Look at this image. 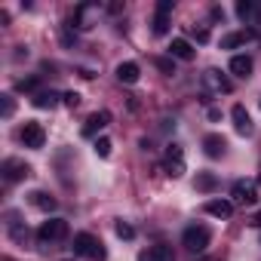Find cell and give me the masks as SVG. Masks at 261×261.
<instances>
[{
    "label": "cell",
    "mask_w": 261,
    "mask_h": 261,
    "mask_svg": "<svg viewBox=\"0 0 261 261\" xmlns=\"http://www.w3.org/2000/svg\"><path fill=\"white\" fill-rule=\"evenodd\" d=\"M139 261H175V258H172V249L169 246L154 243V246H148V249L139 252Z\"/></svg>",
    "instance_id": "4fadbf2b"
},
{
    "label": "cell",
    "mask_w": 261,
    "mask_h": 261,
    "mask_svg": "<svg viewBox=\"0 0 261 261\" xmlns=\"http://www.w3.org/2000/svg\"><path fill=\"white\" fill-rule=\"evenodd\" d=\"M215 185H218V178H215L212 172H200V175H197V181H194V188H197V191H215Z\"/></svg>",
    "instance_id": "7402d4cb"
},
{
    "label": "cell",
    "mask_w": 261,
    "mask_h": 261,
    "mask_svg": "<svg viewBox=\"0 0 261 261\" xmlns=\"http://www.w3.org/2000/svg\"><path fill=\"white\" fill-rule=\"evenodd\" d=\"M230 120H233V129H237V136H252L255 133V126H252V117H249V111L243 108V105H233V111H230Z\"/></svg>",
    "instance_id": "8fae6325"
},
{
    "label": "cell",
    "mask_w": 261,
    "mask_h": 261,
    "mask_svg": "<svg viewBox=\"0 0 261 261\" xmlns=\"http://www.w3.org/2000/svg\"><path fill=\"white\" fill-rule=\"evenodd\" d=\"M191 34L197 37V43H206V40H209V28H197V25H194V28H191Z\"/></svg>",
    "instance_id": "f1b7e54d"
},
{
    "label": "cell",
    "mask_w": 261,
    "mask_h": 261,
    "mask_svg": "<svg viewBox=\"0 0 261 261\" xmlns=\"http://www.w3.org/2000/svg\"><path fill=\"white\" fill-rule=\"evenodd\" d=\"M65 237H68V221H65V218H49V221H43V224L37 227V240H40L43 246L62 243Z\"/></svg>",
    "instance_id": "3957f363"
},
{
    "label": "cell",
    "mask_w": 261,
    "mask_h": 261,
    "mask_svg": "<svg viewBox=\"0 0 261 261\" xmlns=\"http://www.w3.org/2000/svg\"><path fill=\"white\" fill-rule=\"evenodd\" d=\"M230 203H237V206H252L255 200H258V181H252V178H240V181H233V188H230Z\"/></svg>",
    "instance_id": "8992f818"
},
{
    "label": "cell",
    "mask_w": 261,
    "mask_h": 261,
    "mask_svg": "<svg viewBox=\"0 0 261 261\" xmlns=\"http://www.w3.org/2000/svg\"><path fill=\"white\" fill-rule=\"evenodd\" d=\"M108 123H111V111H95V114L86 117V123H83L80 133H83V139H95Z\"/></svg>",
    "instance_id": "30bf717a"
},
{
    "label": "cell",
    "mask_w": 261,
    "mask_h": 261,
    "mask_svg": "<svg viewBox=\"0 0 261 261\" xmlns=\"http://www.w3.org/2000/svg\"><path fill=\"white\" fill-rule=\"evenodd\" d=\"M139 77H142V71H139L136 62H120V65H117V80H120V83L133 86V83H139Z\"/></svg>",
    "instance_id": "5bb4252c"
},
{
    "label": "cell",
    "mask_w": 261,
    "mask_h": 261,
    "mask_svg": "<svg viewBox=\"0 0 261 261\" xmlns=\"http://www.w3.org/2000/svg\"><path fill=\"white\" fill-rule=\"evenodd\" d=\"M237 16H240L243 22H249V19L255 16V4H249V0H240V4H237Z\"/></svg>",
    "instance_id": "484cf974"
},
{
    "label": "cell",
    "mask_w": 261,
    "mask_h": 261,
    "mask_svg": "<svg viewBox=\"0 0 261 261\" xmlns=\"http://www.w3.org/2000/svg\"><path fill=\"white\" fill-rule=\"evenodd\" d=\"M37 86H40V77H34V74H31V77H22V80L16 83L19 92H34V95H37Z\"/></svg>",
    "instance_id": "603a6c76"
},
{
    "label": "cell",
    "mask_w": 261,
    "mask_h": 261,
    "mask_svg": "<svg viewBox=\"0 0 261 261\" xmlns=\"http://www.w3.org/2000/svg\"><path fill=\"white\" fill-rule=\"evenodd\" d=\"M252 224H255V227H261V209H258V212L252 215Z\"/></svg>",
    "instance_id": "4dcf8cb0"
},
{
    "label": "cell",
    "mask_w": 261,
    "mask_h": 261,
    "mask_svg": "<svg viewBox=\"0 0 261 261\" xmlns=\"http://www.w3.org/2000/svg\"><path fill=\"white\" fill-rule=\"evenodd\" d=\"M252 37H255L252 31H233V34H224V37H221V49H237V46L249 43Z\"/></svg>",
    "instance_id": "d6986e66"
},
{
    "label": "cell",
    "mask_w": 261,
    "mask_h": 261,
    "mask_svg": "<svg viewBox=\"0 0 261 261\" xmlns=\"http://www.w3.org/2000/svg\"><path fill=\"white\" fill-rule=\"evenodd\" d=\"M169 56L178 59V62H191V59H194V46H191L185 37H175V40L169 43Z\"/></svg>",
    "instance_id": "2e32d148"
},
{
    "label": "cell",
    "mask_w": 261,
    "mask_h": 261,
    "mask_svg": "<svg viewBox=\"0 0 261 261\" xmlns=\"http://www.w3.org/2000/svg\"><path fill=\"white\" fill-rule=\"evenodd\" d=\"M227 68H230L233 77H243V80H246V77L252 74V59H249V56H233Z\"/></svg>",
    "instance_id": "ffe728a7"
},
{
    "label": "cell",
    "mask_w": 261,
    "mask_h": 261,
    "mask_svg": "<svg viewBox=\"0 0 261 261\" xmlns=\"http://www.w3.org/2000/svg\"><path fill=\"white\" fill-rule=\"evenodd\" d=\"M62 105H65V108H77V105H80V95H77V92H65V95H62Z\"/></svg>",
    "instance_id": "83f0119b"
},
{
    "label": "cell",
    "mask_w": 261,
    "mask_h": 261,
    "mask_svg": "<svg viewBox=\"0 0 261 261\" xmlns=\"http://www.w3.org/2000/svg\"><path fill=\"white\" fill-rule=\"evenodd\" d=\"M0 105H4V120H10L16 114V98L13 95H0Z\"/></svg>",
    "instance_id": "4316f807"
},
{
    "label": "cell",
    "mask_w": 261,
    "mask_h": 261,
    "mask_svg": "<svg viewBox=\"0 0 261 261\" xmlns=\"http://www.w3.org/2000/svg\"><path fill=\"white\" fill-rule=\"evenodd\" d=\"M98 16H101V7L98 4H80L74 10V28L77 31H92L98 25Z\"/></svg>",
    "instance_id": "5b68a950"
},
{
    "label": "cell",
    "mask_w": 261,
    "mask_h": 261,
    "mask_svg": "<svg viewBox=\"0 0 261 261\" xmlns=\"http://www.w3.org/2000/svg\"><path fill=\"white\" fill-rule=\"evenodd\" d=\"M185 148L178 145V142H172V145H166V154H163V169H166V175L169 178H181L185 175Z\"/></svg>",
    "instance_id": "7a4b0ae2"
},
{
    "label": "cell",
    "mask_w": 261,
    "mask_h": 261,
    "mask_svg": "<svg viewBox=\"0 0 261 261\" xmlns=\"http://www.w3.org/2000/svg\"><path fill=\"white\" fill-rule=\"evenodd\" d=\"M169 16H172V0H160L157 4V13H154V22H151V31L157 34V37H163L166 31H169Z\"/></svg>",
    "instance_id": "9c48e42d"
},
{
    "label": "cell",
    "mask_w": 261,
    "mask_h": 261,
    "mask_svg": "<svg viewBox=\"0 0 261 261\" xmlns=\"http://www.w3.org/2000/svg\"><path fill=\"white\" fill-rule=\"evenodd\" d=\"M224 148H227V142H224L218 133H209V136L203 139V151H206V157H212V160H215V157H221V154H224Z\"/></svg>",
    "instance_id": "e0dca14e"
},
{
    "label": "cell",
    "mask_w": 261,
    "mask_h": 261,
    "mask_svg": "<svg viewBox=\"0 0 261 261\" xmlns=\"http://www.w3.org/2000/svg\"><path fill=\"white\" fill-rule=\"evenodd\" d=\"M111 148H114V145H111V139H105V136H101V139H95V145H92L95 157H101V160H105V157H111Z\"/></svg>",
    "instance_id": "cb8c5ba5"
},
{
    "label": "cell",
    "mask_w": 261,
    "mask_h": 261,
    "mask_svg": "<svg viewBox=\"0 0 261 261\" xmlns=\"http://www.w3.org/2000/svg\"><path fill=\"white\" fill-rule=\"evenodd\" d=\"M203 86H206L212 95H227V92L233 89V83L227 80V74H221L218 68H209V71H203Z\"/></svg>",
    "instance_id": "ba28073f"
},
{
    "label": "cell",
    "mask_w": 261,
    "mask_h": 261,
    "mask_svg": "<svg viewBox=\"0 0 261 261\" xmlns=\"http://www.w3.org/2000/svg\"><path fill=\"white\" fill-rule=\"evenodd\" d=\"M59 98H62L59 92H53V89H40L31 101H34V108H56V105H59Z\"/></svg>",
    "instance_id": "44dd1931"
},
{
    "label": "cell",
    "mask_w": 261,
    "mask_h": 261,
    "mask_svg": "<svg viewBox=\"0 0 261 261\" xmlns=\"http://www.w3.org/2000/svg\"><path fill=\"white\" fill-rule=\"evenodd\" d=\"M74 252L83 255V258H92V261H105V246L92 233H77L74 237Z\"/></svg>",
    "instance_id": "277c9868"
},
{
    "label": "cell",
    "mask_w": 261,
    "mask_h": 261,
    "mask_svg": "<svg viewBox=\"0 0 261 261\" xmlns=\"http://www.w3.org/2000/svg\"><path fill=\"white\" fill-rule=\"evenodd\" d=\"M209 240H212V233H209L206 224H191V227H185V233H181V246H185L188 252H194V255L206 252V249H209Z\"/></svg>",
    "instance_id": "6da1fadb"
},
{
    "label": "cell",
    "mask_w": 261,
    "mask_h": 261,
    "mask_svg": "<svg viewBox=\"0 0 261 261\" xmlns=\"http://www.w3.org/2000/svg\"><path fill=\"white\" fill-rule=\"evenodd\" d=\"M28 203L34 206V209H40V212H53L59 203H56V197L53 194H46V191H31L28 194Z\"/></svg>",
    "instance_id": "9a60e30c"
},
{
    "label": "cell",
    "mask_w": 261,
    "mask_h": 261,
    "mask_svg": "<svg viewBox=\"0 0 261 261\" xmlns=\"http://www.w3.org/2000/svg\"><path fill=\"white\" fill-rule=\"evenodd\" d=\"M114 233H117L120 240H133V237H136V227L126 224V221H117V224H114Z\"/></svg>",
    "instance_id": "d4e9b609"
},
{
    "label": "cell",
    "mask_w": 261,
    "mask_h": 261,
    "mask_svg": "<svg viewBox=\"0 0 261 261\" xmlns=\"http://www.w3.org/2000/svg\"><path fill=\"white\" fill-rule=\"evenodd\" d=\"M203 209H206L209 215H215V218H221V221L233 215V203H230V200H209V203H206Z\"/></svg>",
    "instance_id": "ac0fdd59"
},
{
    "label": "cell",
    "mask_w": 261,
    "mask_h": 261,
    "mask_svg": "<svg viewBox=\"0 0 261 261\" xmlns=\"http://www.w3.org/2000/svg\"><path fill=\"white\" fill-rule=\"evenodd\" d=\"M157 68H160V71H166V74H175V71H172V62H169V59H157Z\"/></svg>",
    "instance_id": "f546056e"
},
{
    "label": "cell",
    "mask_w": 261,
    "mask_h": 261,
    "mask_svg": "<svg viewBox=\"0 0 261 261\" xmlns=\"http://www.w3.org/2000/svg\"><path fill=\"white\" fill-rule=\"evenodd\" d=\"M28 175H31V166H28L25 160H19V157L4 160V178H7V181H22V178H28Z\"/></svg>",
    "instance_id": "7c38bea8"
},
{
    "label": "cell",
    "mask_w": 261,
    "mask_h": 261,
    "mask_svg": "<svg viewBox=\"0 0 261 261\" xmlns=\"http://www.w3.org/2000/svg\"><path fill=\"white\" fill-rule=\"evenodd\" d=\"M22 145L25 148H31V151H40L43 148V142H46V129L37 123V120H28L25 126H22Z\"/></svg>",
    "instance_id": "52a82bcc"
}]
</instances>
